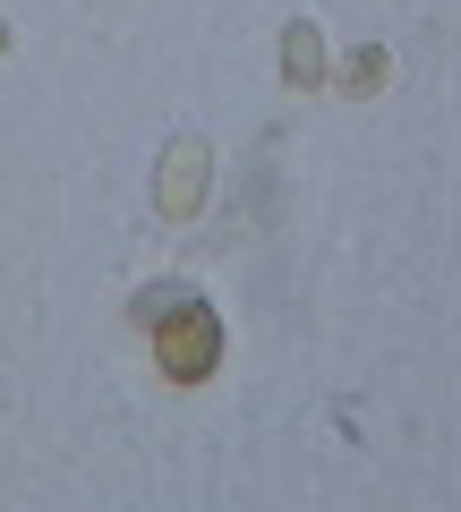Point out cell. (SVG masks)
Listing matches in <instances>:
<instances>
[{
    "mask_svg": "<svg viewBox=\"0 0 461 512\" xmlns=\"http://www.w3.org/2000/svg\"><path fill=\"white\" fill-rule=\"evenodd\" d=\"M282 77H291V86H316V77H325V35H316L308 18L282 26Z\"/></svg>",
    "mask_w": 461,
    "mask_h": 512,
    "instance_id": "3",
    "label": "cell"
},
{
    "mask_svg": "<svg viewBox=\"0 0 461 512\" xmlns=\"http://www.w3.org/2000/svg\"><path fill=\"white\" fill-rule=\"evenodd\" d=\"M342 86H351V94H376V86H385V52H351V60H342Z\"/></svg>",
    "mask_w": 461,
    "mask_h": 512,
    "instance_id": "4",
    "label": "cell"
},
{
    "mask_svg": "<svg viewBox=\"0 0 461 512\" xmlns=\"http://www.w3.org/2000/svg\"><path fill=\"white\" fill-rule=\"evenodd\" d=\"M154 350H163V376L171 384H205L222 367V316L205 308V299H180V308H163L154 299Z\"/></svg>",
    "mask_w": 461,
    "mask_h": 512,
    "instance_id": "1",
    "label": "cell"
},
{
    "mask_svg": "<svg viewBox=\"0 0 461 512\" xmlns=\"http://www.w3.org/2000/svg\"><path fill=\"white\" fill-rule=\"evenodd\" d=\"M197 197H205V146H197V137H180L171 163H163V214H188Z\"/></svg>",
    "mask_w": 461,
    "mask_h": 512,
    "instance_id": "2",
    "label": "cell"
}]
</instances>
